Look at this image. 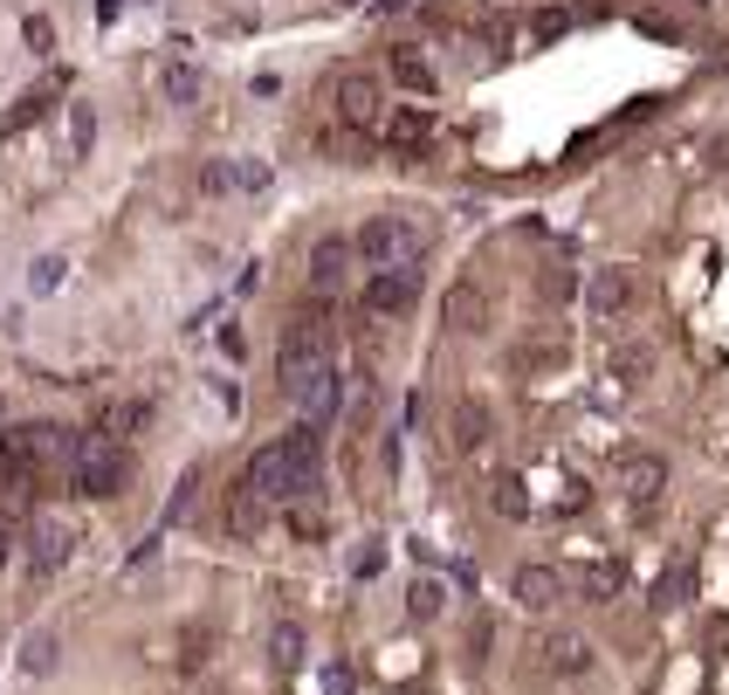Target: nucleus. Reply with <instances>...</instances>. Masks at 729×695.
I'll return each mask as SVG.
<instances>
[{
	"mask_svg": "<svg viewBox=\"0 0 729 695\" xmlns=\"http://www.w3.org/2000/svg\"><path fill=\"white\" fill-rule=\"evenodd\" d=\"M200 187H206V193H227V187H234V166H206Z\"/></svg>",
	"mask_w": 729,
	"mask_h": 695,
	"instance_id": "32",
	"label": "nucleus"
},
{
	"mask_svg": "<svg viewBox=\"0 0 729 695\" xmlns=\"http://www.w3.org/2000/svg\"><path fill=\"white\" fill-rule=\"evenodd\" d=\"M234 187L262 193V187H269V166H262V159H242V166H234Z\"/></svg>",
	"mask_w": 729,
	"mask_h": 695,
	"instance_id": "28",
	"label": "nucleus"
},
{
	"mask_svg": "<svg viewBox=\"0 0 729 695\" xmlns=\"http://www.w3.org/2000/svg\"><path fill=\"white\" fill-rule=\"evenodd\" d=\"M489 503H496L503 517H530V496H524V482H516V475H496V496H489Z\"/></svg>",
	"mask_w": 729,
	"mask_h": 695,
	"instance_id": "21",
	"label": "nucleus"
},
{
	"mask_svg": "<svg viewBox=\"0 0 729 695\" xmlns=\"http://www.w3.org/2000/svg\"><path fill=\"white\" fill-rule=\"evenodd\" d=\"M269 648H276V661H282V668H303V627H290V620H282Z\"/></svg>",
	"mask_w": 729,
	"mask_h": 695,
	"instance_id": "24",
	"label": "nucleus"
},
{
	"mask_svg": "<svg viewBox=\"0 0 729 695\" xmlns=\"http://www.w3.org/2000/svg\"><path fill=\"white\" fill-rule=\"evenodd\" d=\"M564 29H571V14L551 8V14H537V29H530V35H537V42H551V35H564Z\"/></svg>",
	"mask_w": 729,
	"mask_h": 695,
	"instance_id": "31",
	"label": "nucleus"
},
{
	"mask_svg": "<svg viewBox=\"0 0 729 695\" xmlns=\"http://www.w3.org/2000/svg\"><path fill=\"white\" fill-rule=\"evenodd\" d=\"M661 482H668V461H661V455H633V461H627V496H633V503H654Z\"/></svg>",
	"mask_w": 729,
	"mask_h": 695,
	"instance_id": "13",
	"label": "nucleus"
},
{
	"mask_svg": "<svg viewBox=\"0 0 729 695\" xmlns=\"http://www.w3.org/2000/svg\"><path fill=\"white\" fill-rule=\"evenodd\" d=\"M448 324H455V330H475V324H482V296H475V282H455V290H448Z\"/></svg>",
	"mask_w": 729,
	"mask_h": 695,
	"instance_id": "19",
	"label": "nucleus"
},
{
	"mask_svg": "<svg viewBox=\"0 0 729 695\" xmlns=\"http://www.w3.org/2000/svg\"><path fill=\"white\" fill-rule=\"evenodd\" d=\"M537 661H543V668H551V675H585V668H592V648H585V640H579V634H564V627H551V634H543V640H537Z\"/></svg>",
	"mask_w": 729,
	"mask_h": 695,
	"instance_id": "9",
	"label": "nucleus"
},
{
	"mask_svg": "<svg viewBox=\"0 0 729 695\" xmlns=\"http://www.w3.org/2000/svg\"><path fill=\"white\" fill-rule=\"evenodd\" d=\"M482 441H489V406L461 400V406H455V448H461V455H475Z\"/></svg>",
	"mask_w": 729,
	"mask_h": 695,
	"instance_id": "16",
	"label": "nucleus"
},
{
	"mask_svg": "<svg viewBox=\"0 0 729 695\" xmlns=\"http://www.w3.org/2000/svg\"><path fill=\"white\" fill-rule=\"evenodd\" d=\"M124 482H132V455L117 441H103V434H76L69 441V489L76 496H117Z\"/></svg>",
	"mask_w": 729,
	"mask_h": 695,
	"instance_id": "2",
	"label": "nucleus"
},
{
	"mask_svg": "<svg viewBox=\"0 0 729 695\" xmlns=\"http://www.w3.org/2000/svg\"><path fill=\"white\" fill-rule=\"evenodd\" d=\"M420 248H427V227L413 214H379V221H365L358 242H351V255L372 262V269H406V262H420Z\"/></svg>",
	"mask_w": 729,
	"mask_h": 695,
	"instance_id": "3",
	"label": "nucleus"
},
{
	"mask_svg": "<svg viewBox=\"0 0 729 695\" xmlns=\"http://www.w3.org/2000/svg\"><path fill=\"white\" fill-rule=\"evenodd\" d=\"M393 83H406L413 97H434V63L420 48H393Z\"/></svg>",
	"mask_w": 729,
	"mask_h": 695,
	"instance_id": "14",
	"label": "nucleus"
},
{
	"mask_svg": "<svg viewBox=\"0 0 729 695\" xmlns=\"http://www.w3.org/2000/svg\"><path fill=\"white\" fill-rule=\"evenodd\" d=\"M585 592H592V599H613V592H619V564H592V572H585Z\"/></svg>",
	"mask_w": 729,
	"mask_h": 695,
	"instance_id": "27",
	"label": "nucleus"
},
{
	"mask_svg": "<svg viewBox=\"0 0 729 695\" xmlns=\"http://www.w3.org/2000/svg\"><path fill=\"white\" fill-rule=\"evenodd\" d=\"M42 111H48V97H42V90H35V97H21V111H8V132H21V124H35Z\"/></svg>",
	"mask_w": 729,
	"mask_h": 695,
	"instance_id": "29",
	"label": "nucleus"
},
{
	"mask_svg": "<svg viewBox=\"0 0 729 695\" xmlns=\"http://www.w3.org/2000/svg\"><path fill=\"white\" fill-rule=\"evenodd\" d=\"M337 117L345 124H372L385 117V104H379V76H365V69H351V76H337Z\"/></svg>",
	"mask_w": 729,
	"mask_h": 695,
	"instance_id": "6",
	"label": "nucleus"
},
{
	"mask_svg": "<svg viewBox=\"0 0 729 695\" xmlns=\"http://www.w3.org/2000/svg\"><path fill=\"white\" fill-rule=\"evenodd\" d=\"M69 545H76V530H69V524L35 517V530H29V572H35V579L63 572V564H69Z\"/></svg>",
	"mask_w": 729,
	"mask_h": 695,
	"instance_id": "7",
	"label": "nucleus"
},
{
	"mask_svg": "<svg viewBox=\"0 0 729 695\" xmlns=\"http://www.w3.org/2000/svg\"><path fill=\"white\" fill-rule=\"evenodd\" d=\"M145 421H152V406H145V400H111V406L97 414L90 434H103V441H124V434H138Z\"/></svg>",
	"mask_w": 729,
	"mask_h": 695,
	"instance_id": "12",
	"label": "nucleus"
},
{
	"mask_svg": "<svg viewBox=\"0 0 729 695\" xmlns=\"http://www.w3.org/2000/svg\"><path fill=\"white\" fill-rule=\"evenodd\" d=\"M21 675H56V634H29V640H21Z\"/></svg>",
	"mask_w": 729,
	"mask_h": 695,
	"instance_id": "17",
	"label": "nucleus"
},
{
	"mask_svg": "<svg viewBox=\"0 0 729 695\" xmlns=\"http://www.w3.org/2000/svg\"><path fill=\"white\" fill-rule=\"evenodd\" d=\"M166 97H172V104H200V69L193 63H172L166 69Z\"/></svg>",
	"mask_w": 729,
	"mask_h": 695,
	"instance_id": "20",
	"label": "nucleus"
},
{
	"mask_svg": "<svg viewBox=\"0 0 729 695\" xmlns=\"http://www.w3.org/2000/svg\"><path fill=\"white\" fill-rule=\"evenodd\" d=\"M613 372H619V379H647V372H654V351H633V345H627V351L613 358Z\"/></svg>",
	"mask_w": 729,
	"mask_h": 695,
	"instance_id": "26",
	"label": "nucleus"
},
{
	"mask_svg": "<svg viewBox=\"0 0 729 695\" xmlns=\"http://www.w3.org/2000/svg\"><path fill=\"white\" fill-rule=\"evenodd\" d=\"M63 276H69L63 255H42V262L29 269V290H35V296H48V290H63Z\"/></svg>",
	"mask_w": 729,
	"mask_h": 695,
	"instance_id": "22",
	"label": "nucleus"
},
{
	"mask_svg": "<svg viewBox=\"0 0 729 695\" xmlns=\"http://www.w3.org/2000/svg\"><path fill=\"white\" fill-rule=\"evenodd\" d=\"M345 262H351V242H317L310 248V290L330 296L337 282H345Z\"/></svg>",
	"mask_w": 729,
	"mask_h": 695,
	"instance_id": "11",
	"label": "nucleus"
},
{
	"mask_svg": "<svg viewBox=\"0 0 729 695\" xmlns=\"http://www.w3.org/2000/svg\"><path fill=\"white\" fill-rule=\"evenodd\" d=\"M413 296H420V269H372L365 276V311L372 317H400V311H413Z\"/></svg>",
	"mask_w": 729,
	"mask_h": 695,
	"instance_id": "4",
	"label": "nucleus"
},
{
	"mask_svg": "<svg viewBox=\"0 0 729 695\" xmlns=\"http://www.w3.org/2000/svg\"><path fill=\"white\" fill-rule=\"evenodd\" d=\"M317 455H324V434L310 427V421H296L282 441L248 455L242 489H248V496H262V503H303L310 489H317Z\"/></svg>",
	"mask_w": 729,
	"mask_h": 695,
	"instance_id": "1",
	"label": "nucleus"
},
{
	"mask_svg": "<svg viewBox=\"0 0 729 695\" xmlns=\"http://www.w3.org/2000/svg\"><path fill=\"white\" fill-rule=\"evenodd\" d=\"M0 564H8V524H0Z\"/></svg>",
	"mask_w": 729,
	"mask_h": 695,
	"instance_id": "35",
	"label": "nucleus"
},
{
	"mask_svg": "<svg viewBox=\"0 0 729 695\" xmlns=\"http://www.w3.org/2000/svg\"><path fill=\"white\" fill-rule=\"evenodd\" d=\"M262 524H269V503L248 496V489H234V496H227V530H234V537H255Z\"/></svg>",
	"mask_w": 729,
	"mask_h": 695,
	"instance_id": "15",
	"label": "nucleus"
},
{
	"mask_svg": "<svg viewBox=\"0 0 729 695\" xmlns=\"http://www.w3.org/2000/svg\"><path fill=\"white\" fill-rule=\"evenodd\" d=\"M682 592H688V572H668V585H661V606H674Z\"/></svg>",
	"mask_w": 729,
	"mask_h": 695,
	"instance_id": "34",
	"label": "nucleus"
},
{
	"mask_svg": "<svg viewBox=\"0 0 729 695\" xmlns=\"http://www.w3.org/2000/svg\"><path fill=\"white\" fill-rule=\"evenodd\" d=\"M509 592H516V599H524L530 613H551V606H558V592H564V579L551 572V564H524Z\"/></svg>",
	"mask_w": 729,
	"mask_h": 695,
	"instance_id": "10",
	"label": "nucleus"
},
{
	"mask_svg": "<svg viewBox=\"0 0 729 695\" xmlns=\"http://www.w3.org/2000/svg\"><path fill=\"white\" fill-rule=\"evenodd\" d=\"M21 35H29V48H48V42H56V29H48L42 14H29V29H21Z\"/></svg>",
	"mask_w": 729,
	"mask_h": 695,
	"instance_id": "33",
	"label": "nucleus"
},
{
	"mask_svg": "<svg viewBox=\"0 0 729 695\" xmlns=\"http://www.w3.org/2000/svg\"><path fill=\"white\" fill-rule=\"evenodd\" d=\"M585 311H592V317H627V311H633V269H592Z\"/></svg>",
	"mask_w": 729,
	"mask_h": 695,
	"instance_id": "8",
	"label": "nucleus"
},
{
	"mask_svg": "<svg viewBox=\"0 0 729 695\" xmlns=\"http://www.w3.org/2000/svg\"><path fill=\"white\" fill-rule=\"evenodd\" d=\"M379 124H385V138H393V145H420V138L434 132L427 111H393V117H379Z\"/></svg>",
	"mask_w": 729,
	"mask_h": 695,
	"instance_id": "18",
	"label": "nucleus"
},
{
	"mask_svg": "<svg viewBox=\"0 0 729 695\" xmlns=\"http://www.w3.org/2000/svg\"><path fill=\"white\" fill-rule=\"evenodd\" d=\"M69 138H76V152L97 145V111L90 104H69Z\"/></svg>",
	"mask_w": 729,
	"mask_h": 695,
	"instance_id": "25",
	"label": "nucleus"
},
{
	"mask_svg": "<svg viewBox=\"0 0 729 695\" xmlns=\"http://www.w3.org/2000/svg\"><path fill=\"white\" fill-rule=\"evenodd\" d=\"M351 572H358V579H379V572H385V551H379V545H365V551L351 558Z\"/></svg>",
	"mask_w": 729,
	"mask_h": 695,
	"instance_id": "30",
	"label": "nucleus"
},
{
	"mask_svg": "<svg viewBox=\"0 0 729 695\" xmlns=\"http://www.w3.org/2000/svg\"><path fill=\"white\" fill-rule=\"evenodd\" d=\"M406 613H413V620H434V613H440V585H434V579H413Z\"/></svg>",
	"mask_w": 729,
	"mask_h": 695,
	"instance_id": "23",
	"label": "nucleus"
},
{
	"mask_svg": "<svg viewBox=\"0 0 729 695\" xmlns=\"http://www.w3.org/2000/svg\"><path fill=\"white\" fill-rule=\"evenodd\" d=\"M69 441H76V434H63V427H48V421H42V427H21L8 448L42 475V469H69Z\"/></svg>",
	"mask_w": 729,
	"mask_h": 695,
	"instance_id": "5",
	"label": "nucleus"
},
{
	"mask_svg": "<svg viewBox=\"0 0 729 695\" xmlns=\"http://www.w3.org/2000/svg\"><path fill=\"white\" fill-rule=\"evenodd\" d=\"M345 8H358V0H345Z\"/></svg>",
	"mask_w": 729,
	"mask_h": 695,
	"instance_id": "36",
	"label": "nucleus"
}]
</instances>
